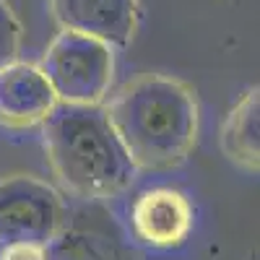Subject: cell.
<instances>
[{"label":"cell","mask_w":260,"mask_h":260,"mask_svg":"<svg viewBox=\"0 0 260 260\" xmlns=\"http://www.w3.org/2000/svg\"><path fill=\"white\" fill-rule=\"evenodd\" d=\"M55 177L81 201H107L125 192L138 167L107 117L104 104L57 102L42 120Z\"/></svg>","instance_id":"cell-1"},{"label":"cell","mask_w":260,"mask_h":260,"mask_svg":"<svg viewBox=\"0 0 260 260\" xmlns=\"http://www.w3.org/2000/svg\"><path fill=\"white\" fill-rule=\"evenodd\" d=\"M104 110L138 169L177 167L198 136V102L192 89L161 73L125 83Z\"/></svg>","instance_id":"cell-2"},{"label":"cell","mask_w":260,"mask_h":260,"mask_svg":"<svg viewBox=\"0 0 260 260\" xmlns=\"http://www.w3.org/2000/svg\"><path fill=\"white\" fill-rule=\"evenodd\" d=\"M39 68L55 89L57 102L102 104L112 83V45L62 29L47 47Z\"/></svg>","instance_id":"cell-3"},{"label":"cell","mask_w":260,"mask_h":260,"mask_svg":"<svg viewBox=\"0 0 260 260\" xmlns=\"http://www.w3.org/2000/svg\"><path fill=\"white\" fill-rule=\"evenodd\" d=\"M60 192L39 177L13 175L0 182V250L8 245L45 247L62 224Z\"/></svg>","instance_id":"cell-4"},{"label":"cell","mask_w":260,"mask_h":260,"mask_svg":"<svg viewBox=\"0 0 260 260\" xmlns=\"http://www.w3.org/2000/svg\"><path fill=\"white\" fill-rule=\"evenodd\" d=\"M45 260H141L125 232L102 201H86L62 216L55 237L45 245Z\"/></svg>","instance_id":"cell-5"},{"label":"cell","mask_w":260,"mask_h":260,"mask_svg":"<svg viewBox=\"0 0 260 260\" xmlns=\"http://www.w3.org/2000/svg\"><path fill=\"white\" fill-rule=\"evenodd\" d=\"M130 229L151 250H175L190 237L192 206L175 187H148L130 206Z\"/></svg>","instance_id":"cell-6"},{"label":"cell","mask_w":260,"mask_h":260,"mask_svg":"<svg viewBox=\"0 0 260 260\" xmlns=\"http://www.w3.org/2000/svg\"><path fill=\"white\" fill-rule=\"evenodd\" d=\"M57 104V94L39 65L8 62L0 68V125L31 127L45 120Z\"/></svg>","instance_id":"cell-7"},{"label":"cell","mask_w":260,"mask_h":260,"mask_svg":"<svg viewBox=\"0 0 260 260\" xmlns=\"http://www.w3.org/2000/svg\"><path fill=\"white\" fill-rule=\"evenodd\" d=\"M57 24L68 31L96 37L107 45H127L136 31V0H52Z\"/></svg>","instance_id":"cell-8"},{"label":"cell","mask_w":260,"mask_h":260,"mask_svg":"<svg viewBox=\"0 0 260 260\" xmlns=\"http://www.w3.org/2000/svg\"><path fill=\"white\" fill-rule=\"evenodd\" d=\"M224 154L250 172L260 167V94L257 89L247 91L229 112L221 127Z\"/></svg>","instance_id":"cell-9"},{"label":"cell","mask_w":260,"mask_h":260,"mask_svg":"<svg viewBox=\"0 0 260 260\" xmlns=\"http://www.w3.org/2000/svg\"><path fill=\"white\" fill-rule=\"evenodd\" d=\"M18 50H21V26L8 3L0 0V68L18 60Z\"/></svg>","instance_id":"cell-10"},{"label":"cell","mask_w":260,"mask_h":260,"mask_svg":"<svg viewBox=\"0 0 260 260\" xmlns=\"http://www.w3.org/2000/svg\"><path fill=\"white\" fill-rule=\"evenodd\" d=\"M0 260H45V247L39 245H8L0 250Z\"/></svg>","instance_id":"cell-11"}]
</instances>
